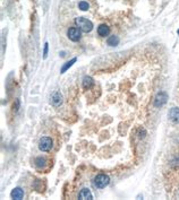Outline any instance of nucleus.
I'll return each instance as SVG.
<instances>
[{
  "label": "nucleus",
  "mask_w": 179,
  "mask_h": 200,
  "mask_svg": "<svg viewBox=\"0 0 179 200\" xmlns=\"http://www.w3.org/2000/svg\"><path fill=\"white\" fill-rule=\"evenodd\" d=\"M75 23L77 25V27L82 31V32H91L93 29V23L89 21L87 18H84V17H77L75 19Z\"/></svg>",
  "instance_id": "nucleus-1"
},
{
  "label": "nucleus",
  "mask_w": 179,
  "mask_h": 200,
  "mask_svg": "<svg viewBox=\"0 0 179 200\" xmlns=\"http://www.w3.org/2000/svg\"><path fill=\"white\" fill-rule=\"evenodd\" d=\"M93 183H94V187L98 188V189H103L109 185L110 183V178L107 175V174H98L94 180H93Z\"/></svg>",
  "instance_id": "nucleus-2"
},
{
  "label": "nucleus",
  "mask_w": 179,
  "mask_h": 200,
  "mask_svg": "<svg viewBox=\"0 0 179 200\" xmlns=\"http://www.w3.org/2000/svg\"><path fill=\"white\" fill-rule=\"evenodd\" d=\"M52 148V140L50 137H42L39 141V149L42 152H49Z\"/></svg>",
  "instance_id": "nucleus-3"
},
{
  "label": "nucleus",
  "mask_w": 179,
  "mask_h": 200,
  "mask_svg": "<svg viewBox=\"0 0 179 200\" xmlns=\"http://www.w3.org/2000/svg\"><path fill=\"white\" fill-rule=\"evenodd\" d=\"M167 101H168V94L166 92H160L154 97V106L155 108H161L167 103Z\"/></svg>",
  "instance_id": "nucleus-4"
},
{
  "label": "nucleus",
  "mask_w": 179,
  "mask_h": 200,
  "mask_svg": "<svg viewBox=\"0 0 179 200\" xmlns=\"http://www.w3.org/2000/svg\"><path fill=\"white\" fill-rule=\"evenodd\" d=\"M67 36L73 42H77L81 39V29L77 27H70L67 31Z\"/></svg>",
  "instance_id": "nucleus-5"
},
{
  "label": "nucleus",
  "mask_w": 179,
  "mask_h": 200,
  "mask_svg": "<svg viewBox=\"0 0 179 200\" xmlns=\"http://www.w3.org/2000/svg\"><path fill=\"white\" fill-rule=\"evenodd\" d=\"M63 103V95L60 92H56L52 96H51V104L53 106H59Z\"/></svg>",
  "instance_id": "nucleus-6"
},
{
  "label": "nucleus",
  "mask_w": 179,
  "mask_h": 200,
  "mask_svg": "<svg viewBox=\"0 0 179 200\" xmlns=\"http://www.w3.org/2000/svg\"><path fill=\"white\" fill-rule=\"evenodd\" d=\"M109 33H110V28H109L108 25H106V24H101V25L98 27V34H99L100 36L106 37V36L109 35Z\"/></svg>",
  "instance_id": "nucleus-7"
},
{
  "label": "nucleus",
  "mask_w": 179,
  "mask_h": 200,
  "mask_svg": "<svg viewBox=\"0 0 179 200\" xmlns=\"http://www.w3.org/2000/svg\"><path fill=\"white\" fill-rule=\"evenodd\" d=\"M169 119L175 122V123H178L179 122V108H172L170 111H169Z\"/></svg>",
  "instance_id": "nucleus-8"
},
{
  "label": "nucleus",
  "mask_w": 179,
  "mask_h": 200,
  "mask_svg": "<svg viewBox=\"0 0 179 200\" xmlns=\"http://www.w3.org/2000/svg\"><path fill=\"white\" fill-rule=\"evenodd\" d=\"M78 198L82 200H85V199H93V196L90 191V189L87 188H84L81 190V192L78 193Z\"/></svg>",
  "instance_id": "nucleus-9"
},
{
  "label": "nucleus",
  "mask_w": 179,
  "mask_h": 200,
  "mask_svg": "<svg viewBox=\"0 0 179 200\" xmlns=\"http://www.w3.org/2000/svg\"><path fill=\"white\" fill-rule=\"evenodd\" d=\"M10 197H11L13 199H22L23 197H24V191H23L21 188H15V189L11 191Z\"/></svg>",
  "instance_id": "nucleus-10"
},
{
  "label": "nucleus",
  "mask_w": 179,
  "mask_h": 200,
  "mask_svg": "<svg viewBox=\"0 0 179 200\" xmlns=\"http://www.w3.org/2000/svg\"><path fill=\"white\" fill-rule=\"evenodd\" d=\"M94 85V80H93V78L92 77H90V76H85L84 78H83V88L84 89H90L92 86Z\"/></svg>",
  "instance_id": "nucleus-11"
},
{
  "label": "nucleus",
  "mask_w": 179,
  "mask_h": 200,
  "mask_svg": "<svg viewBox=\"0 0 179 200\" xmlns=\"http://www.w3.org/2000/svg\"><path fill=\"white\" fill-rule=\"evenodd\" d=\"M119 42H120V39L118 36H116V35H112L107 40V44L109 46H116V45L119 44Z\"/></svg>",
  "instance_id": "nucleus-12"
},
{
  "label": "nucleus",
  "mask_w": 179,
  "mask_h": 200,
  "mask_svg": "<svg viewBox=\"0 0 179 200\" xmlns=\"http://www.w3.org/2000/svg\"><path fill=\"white\" fill-rule=\"evenodd\" d=\"M76 61H77V59H76V58H73V59H71L70 61H67V62H66V64H65V65L63 66V68H61V70H60V72H61V74L66 72L68 69H69L70 67L73 66V65H74V64L76 62Z\"/></svg>",
  "instance_id": "nucleus-13"
},
{
  "label": "nucleus",
  "mask_w": 179,
  "mask_h": 200,
  "mask_svg": "<svg viewBox=\"0 0 179 200\" xmlns=\"http://www.w3.org/2000/svg\"><path fill=\"white\" fill-rule=\"evenodd\" d=\"M34 163H35V165L38 167H44L45 163H46V159H45L44 157H36L35 161H34Z\"/></svg>",
  "instance_id": "nucleus-14"
},
{
  "label": "nucleus",
  "mask_w": 179,
  "mask_h": 200,
  "mask_svg": "<svg viewBox=\"0 0 179 200\" xmlns=\"http://www.w3.org/2000/svg\"><path fill=\"white\" fill-rule=\"evenodd\" d=\"M89 3L86 2V1H81L79 3H78V8L81 9V10H83V11H85V10H87L89 9Z\"/></svg>",
  "instance_id": "nucleus-15"
},
{
  "label": "nucleus",
  "mask_w": 179,
  "mask_h": 200,
  "mask_svg": "<svg viewBox=\"0 0 179 200\" xmlns=\"http://www.w3.org/2000/svg\"><path fill=\"white\" fill-rule=\"evenodd\" d=\"M48 50H49V44L48 43H45L44 44V50H43V58H46V56H48Z\"/></svg>",
  "instance_id": "nucleus-16"
},
{
  "label": "nucleus",
  "mask_w": 179,
  "mask_h": 200,
  "mask_svg": "<svg viewBox=\"0 0 179 200\" xmlns=\"http://www.w3.org/2000/svg\"><path fill=\"white\" fill-rule=\"evenodd\" d=\"M145 134H146L145 129H139V132H138V137H139V138H144Z\"/></svg>",
  "instance_id": "nucleus-17"
},
{
  "label": "nucleus",
  "mask_w": 179,
  "mask_h": 200,
  "mask_svg": "<svg viewBox=\"0 0 179 200\" xmlns=\"http://www.w3.org/2000/svg\"><path fill=\"white\" fill-rule=\"evenodd\" d=\"M18 109H20V100H16V104H14V110L18 111Z\"/></svg>",
  "instance_id": "nucleus-18"
},
{
  "label": "nucleus",
  "mask_w": 179,
  "mask_h": 200,
  "mask_svg": "<svg viewBox=\"0 0 179 200\" xmlns=\"http://www.w3.org/2000/svg\"><path fill=\"white\" fill-rule=\"evenodd\" d=\"M177 33H178V35H179V29H178V31H177Z\"/></svg>",
  "instance_id": "nucleus-19"
}]
</instances>
